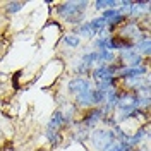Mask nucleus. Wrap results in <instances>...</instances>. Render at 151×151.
Returning <instances> with one entry per match:
<instances>
[{"label": "nucleus", "mask_w": 151, "mask_h": 151, "mask_svg": "<svg viewBox=\"0 0 151 151\" xmlns=\"http://www.w3.org/2000/svg\"><path fill=\"white\" fill-rule=\"evenodd\" d=\"M91 5L89 0H69V2H58L52 7V16L64 22L65 26H79L86 21V10Z\"/></svg>", "instance_id": "obj_1"}, {"label": "nucleus", "mask_w": 151, "mask_h": 151, "mask_svg": "<svg viewBox=\"0 0 151 151\" xmlns=\"http://www.w3.org/2000/svg\"><path fill=\"white\" fill-rule=\"evenodd\" d=\"M88 142L91 144V148L94 151H106L113 142H117L115 139V134L112 129H106V127H96L89 132V139Z\"/></svg>", "instance_id": "obj_2"}, {"label": "nucleus", "mask_w": 151, "mask_h": 151, "mask_svg": "<svg viewBox=\"0 0 151 151\" xmlns=\"http://www.w3.org/2000/svg\"><path fill=\"white\" fill-rule=\"evenodd\" d=\"M146 76H150V64H144V65L139 67H124L117 77H119L120 84H124V83L136 81V79H141V77H146Z\"/></svg>", "instance_id": "obj_3"}, {"label": "nucleus", "mask_w": 151, "mask_h": 151, "mask_svg": "<svg viewBox=\"0 0 151 151\" xmlns=\"http://www.w3.org/2000/svg\"><path fill=\"white\" fill-rule=\"evenodd\" d=\"M93 88V81L89 77H77V76H72L69 81H67V94H70L74 98L76 94L84 93L88 89Z\"/></svg>", "instance_id": "obj_4"}, {"label": "nucleus", "mask_w": 151, "mask_h": 151, "mask_svg": "<svg viewBox=\"0 0 151 151\" xmlns=\"http://www.w3.org/2000/svg\"><path fill=\"white\" fill-rule=\"evenodd\" d=\"M45 129H47V131H58V132L65 131V125H64V112H62V108H57V110L52 112L47 125H45Z\"/></svg>", "instance_id": "obj_5"}, {"label": "nucleus", "mask_w": 151, "mask_h": 151, "mask_svg": "<svg viewBox=\"0 0 151 151\" xmlns=\"http://www.w3.org/2000/svg\"><path fill=\"white\" fill-rule=\"evenodd\" d=\"M60 43H62L69 52H72V50H76V48H79L81 45H83V40L77 36V35H74L72 31H69V33H65V35H62Z\"/></svg>", "instance_id": "obj_6"}, {"label": "nucleus", "mask_w": 151, "mask_h": 151, "mask_svg": "<svg viewBox=\"0 0 151 151\" xmlns=\"http://www.w3.org/2000/svg\"><path fill=\"white\" fill-rule=\"evenodd\" d=\"M134 50L142 57V58H150L151 55V40H150V35L142 36L141 40H137L134 43Z\"/></svg>", "instance_id": "obj_7"}, {"label": "nucleus", "mask_w": 151, "mask_h": 151, "mask_svg": "<svg viewBox=\"0 0 151 151\" xmlns=\"http://www.w3.org/2000/svg\"><path fill=\"white\" fill-rule=\"evenodd\" d=\"M45 139L48 141V144L57 150V148H60L62 146V142L65 139V136H64V132H58V131H47L45 129Z\"/></svg>", "instance_id": "obj_8"}, {"label": "nucleus", "mask_w": 151, "mask_h": 151, "mask_svg": "<svg viewBox=\"0 0 151 151\" xmlns=\"http://www.w3.org/2000/svg\"><path fill=\"white\" fill-rule=\"evenodd\" d=\"M79 62H83V64L88 65L89 69L100 65V62H98V52H96V50H91V52L81 53V55H79Z\"/></svg>", "instance_id": "obj_9"}, {"label": "nucleus", "mask_w": 151, "mask_h": 151, "mask_svg": "<svg viewBox=\"0 0 151 151\" xmlns=\"http://www.w3.org/2000/svg\"><path fill=\"white\" fill-rule=\"evenodd\" d=\"M26 7V2H5L4 4V14L5 16H16Z\"/></svg>", "instance_id": "obj_10"}, {"label": "nucleus", "mask_w": 151, "mask_h": 151, "mask_svg": "<svg viewBox=\"0 0 151 151\" xmlns=\"http://www.w3.org/2000/svg\"><path fill=\"white\" fill-rule=\"evenodd\" d=\"M96 12H103V10H108V9H117L119 7V0H94L91 2Z\"/></svg>", "instance_id": "obj_11"}, {"label": "nucleus", "mask_w": 151, "mask_h": 151, "mask_svg": "<svg viewBox=\"0 0 151 151\" xmlns=\"http://www.w3.org/2000/svg\"><path fill=\"white\" fill-rule=\"evenodd\" d=\"M120 14H122V10H120L119 7H117V9H108V10H103V12H101L100 16H101V17H103L105 21H110V19L117 17V16H120ZM124 16H125V14H124Z\"/></svg>", "instance_id": "obj_12"}, {"label": "nucleus", "mask_w": 151, "mask_h": 151, "mask_svg": "<svg viewBox=\"0 0 151 151\" xmlns=\"http://www.w3.org/2000/svg\"><path fill=\"white\" fill-rule=\"evenodd\" d=\"M106 151H124V150H122V146H120V142H113Z\"/></svg>", "instance_id": "obj_13"}]
</instances>
